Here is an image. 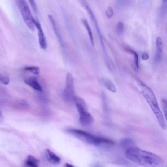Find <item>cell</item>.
Here are the masks:
<instances>
[{"instance_id": "obj_17", "label": "cell", "mask_w": 167, "mask_h": 167, "mask_svg": "<svg viewBox=\"0 0 167 167\" xmlns=\"http://www.w3.org/2000/svg\"><path fill=\"white\" fill-rule=\"evenodd\" d=\"M122 146L126 148V150L130 148L135 147L134 142L131 138H126L123 140L121 143Z\"/></svg>"}, {"instance_id": "obj_8", "label": "cell", "mask_w": 167, "mask_h": 167, "mask_svg": "<svg viewBox=\"0 0 167 167\" xmlns=\"http://www.w3.org/2000/svg\"><path fill=\"white\" fill-rule=\"evenodd\" d=\"M48 19L51 24L54 32L58 39L62 47L64 48V45L60 30L57 26L56 21L54 17L51 15H48Z\"/></svg>"}, {"instance_id": "obj_9", "label": "cell", "mask_w": 167, "mask_h": 167, "mask_svg": "<svg viewBox=\"0 0 167 167\" xmlns=\"http://www.w3.org/2000/svg\"><path fill=\"white\" fill-rule=\"evenodd\" d=\"M79 115V122L80 124L83 126H89L91 125L94 121L93 117L88 111Z\"/></svg>"}, {"instance_id": "obj_22", "label": "cell", "mask_w": 167, "mask_h": 167, "mask_svg": "<svg viewBox=\"0 0 167 167\" xmlns=\"http://www.w3.org/2000/svg\"><path fill=\"white\" fill-rule=\"evenodd\" d=\"M0 81L5 85H8L10 82V79L7 77L3 76H0Z\"/></svg>"}, {"instance_id": "obj_19", "label": "cell", "mask_w": 167, "mask_h": 167, "mask_svg": "<svg viewBox=\"0 0 167 167\" xmlns=\"http://www.w3.org/2000/svg\"><path fill=\"white\" fill-rule=\"evenodd\" d=\"M24 69L32 72L35 75H39L40 73V68L37 66H27L24 68Z\"/></svg>"}, {"instance_id": "obj_24", "label": "cell", "mask_w": 167, "mask_h": 167, "mask_svg": "<svg viewBox=\"0 0 167 167\" xmlns=\"http://www.w3.org/2000/svg\"><path fill=\"white\" fill-rule=\"evenodd\" d=\"M29 2L35 13L36 14L37 13V7L35 1L32 0V1H29Z\"/></svg>"}, {"instance_id": "obj_6", "label": "cell", "mask_w": 167, "mask_h": 167, "mask_svg": "<svg viewBox=\"0 0 167 167\" xmlns=\"http://www.w3.org/2000/svg\"><path fill=\"white\" fill-rule=\"evenodd\" d=\"M80 3L82 6V7L86 10V11L87 12L91 20L94 23L97 32L99 36V37L101 44L102 46L103 51L105 55H106V57H107L108 55L106 48V47H105L103 42V36L99 27V26L96 17L91 8L90 5L87 1H85V0H82V1H80Z\"/></svg>"}, {"instance_id": "obj_7", "label": "cell", "mask_w": 167, "mask_h": 167, "mask_svg": "<svg viewBox=\"0 0 167 167\" xmlns=\"http://www.w3.org/2000/svg\"><path fill=\"white\" fill-rule=\"evenodd\" d=\"M34 23L35 27L38 30L39 42L40 46L41 49L46 50L47 47V42L46 37L40 23L34 19Z\"/></svg>"}, {"instance_id": "obj_12", "label": "cell", "mask_w": 167, "mask_h": 167, "mask_svg": "<svg viewBox=\"0 0 167 167\" xmlns=\"http://www.w3.org/2000/svg\"><path fill=\"white\" fill-rule=\"evenodd\" d=\"M24 82L34 89L42 91V89L40 84L38 81L37 78L35 77H30L24 80Z\"/></svg>"}, {"instance_id": "obj_13", "label": "cell", "mask_w": 167, "mask_h": 167, "mask_svg": "<svg viewBox=\"0 0 167 167\" xmlns=\"http://www.w3.org/2000/svg\"><path fill=\"white\" fill-rule=\"evenodd\" d=\"M156 51L154 61L156 64L158 63L161 57L163 51V42L162 39L159 37L156 38Z\"/></svg>"}, {"instance_id": "obj_15", "label": "cell", "mask_w": 167, "mask_h": 167, "mask_svg": "<svg viewBox=\"0 0 167 167\" xmlns=\"http://www.w3.org/2000/svg\"><path fill=\"white\" fill-rule=\"evenodd\" d=\"M81 21L88 33L89 37L91 42V44L93 46H94L95 44L93 35L92 30L89 23L87 20L85 19V18H82Z\"/></svg>"}, {"instance_id": "obj_14", "label": "cell", "mask_w": 167, "mask_h": 167, "mask_svg": "<svg viewBox=\"0 0 167 167\" xmlns=\"http://www.w3.org/2000/svg\"><path fill=\"white\" fill-rule=\"evenodd\" d=\"M40 164V161L39 159L29 155L24 163V167H39Z\"/></svg>"}, {"instance_id": "obj_25", "label": "cell", "mask_w": 167, "mask_h": 167, "mask_svg": "<svg viewBox=\"0 0 167 167\" xmlns=\"http://www.w3.org/2000/svg\"><path fill=\"white\" fill-rule=\"evenodd\" d=\"M141 58L143 60H147L149 58V54L147 52H144L142 54Z\"/></svg>"}, {"instance_id": "obj_18", "label": "cell", "mask_w": 167, "mask_h": 167, "mask_svg": "<svg viewBox=\"0 0 167 167\" xmlns=\"http://www.w3.org/2000/svg\"><path fill=\"white\" fill-rule=\"evenodd\" d=\"M125 51L129 53H130L134 55V63L137 69H138L139 68V57L138 54L135 51L131 49L127 48L125 49Z\"/></svg>"}, {"instance_id": "obj_2", "label": "cell", "mask_w": 167, "mask_h": 167, "mask_svg": "<svg viewBox=\"0 0 167 167\" xmlns=\"http://www.w3.org/2000/svg\"><path fill=\"white\" fill-rule=\"evenodd\" d=\"M142 94L148 103L156 117L159 125L163 130L166 129V125L164 115L161 111L156 98L152 90L143 83L141 84Z\"/></svg>"}, {"instance_id": "obj_21", "label": "cell", "mask_w": 167, "mask_h": 167, "mask_svg": "<svg viewBox=\"0 0 167 167\" xmlns=\"http://www.w3.org/2000/svg\"><path fill=\"white\" fill-rule=\"evenodd\" d=\"M162 106L163 110V112L165 116V119H166L167 117V101L165 99H163L162 101Z\"/></svg>"}, {"instance_id": "obj_4", "label": "cell", "mask_w": 167, "mask_h": 167, "mask_svg": "<svg viewBox=\"0 0 167 167\" xmlns=\"http://www.w3.org/2000/svg\"><path fill=\"white\" fill-rule=\"evenodd\" d=\"M16 2L24 22L27 27L33 31L35 28L34 23L35 19L32 15L27 3L24 0H19L16 1Z\"/></svg>"}, {"instance_id": "obj_20", "label": "cell", "mask_w": 167, "mask_h": 167, "mask_svg": "<svg viewBox=\"0 0 167 167\" xmlns=\"http://www.w3.org/2000/svg\"><path fill=\"white\" fill-rule=\"evenodd\" d=\"M124 29L125 26L122 22H119L117 23L116 27V31L117 33L119 34H122Z\"/></svg>"}, {"instance_id": "obj_16", "label": "cell", "mask_w": 167, "mask_h": 167, "mask_svg": "<svg viewBox=\"0 0 167 167\" xmlns=\"http://www.w3.org/2000/svg\"><path fill=\"white\" fill-rule=\"evenodd\" d=\"M103 83L106 87L109 90L113 93H116V89L115 85L110 80L107 79H104Z\"/></svg>"}, {"instance_id": "obj_5", "label": "cell", "mask_w": 167, "mask_h": 167, "mask_svg": "<svg viewBox=\"0 0 167 167\" xmlns=\"http://www.w3.org/2000/svg\"><path fill=\"white\" fill-rule=\"evenodd\" d=\"M75 96L74 78L72 74L68 73L66 77L65 88L63 93V97L65 101L70 103L74 101Z\"/></svg>"}, {"instance_id": "obj_3", "label": "cell", "mask_w": 167, "mask_h": 167, "mask_svg": "<svg viewBox=\"0 0 167 167\" xmlns=\"http://www.w3.org/2000/svg\"><path fill=\"white\" fill-rule=\"evenodd\" d=\"M66 132L73 137L90 145L98 146L102 144L110 145L115 144V142L112 140L107 138L96 137L82 130L69 128L66 130Z\"/></svg>"}, {"instance_id": "obj_23", "label": "cell", "mask_w": 167, "mask_h": 167, "mask_svg": "<svg viewBox=\"0 0 167 167\" xmlns=\"http://www.w3.org/2000/svg\"><path fill=\"white\" fill-rule=\"evenodd\" d=\"M106 15L107 17L110 19L114 15V11L113 9L110 7H108L106 11Z\"/></svg>"}, {"instance_id": "obj_10", "label": "cell", "mask_w": 167, "mask_h": 167, "mask_svg": "<svg viewBox=\"0 0 167 167\" xmlns=\"http://www.w3.org/2000/svg\"><path fill=\"white\" fill-rule=\"evenodd\" d=\"M73 101L75 103L79 114L88 111L86 103L82 98L75 96Z\"/></svg>"}, {"instance_id": "obj_1", "label": "cell", "mask_w": 167, "mask_h": 167, "mask_svg": "<svg viewBox=\"0 0 167 167\" xmlns=\"http://www.w3.org/2000/svg\"><path fill=\"white\" fill-rule=\"evenodd\" d=\"M125 154L131 161L144 167H163L164 165L163 160L156 154L135 147L126 150Z\"/></svg>"}, {"instance_id": "obj_11", "label": "cell", "mask_w": 167, "mask_h": 167, "mask_svg": "<svg viewBox=\"0 0 167 167\" xmlns=\"http://www.w3.org/2000/svg\"><path fill=\"white\" fill-rule=\"evenodd\" d=\"M45 154L47 160L51 163L56 165L60 163L61 158L50 150L46 149Z\"/></svg>"}, {"instance_id": "obj_26", "label": "cell", "mask_w": 167, "mask_h": 167, "mask_svg": "<svg viewBox=\"0 0 167 167\" xmlns=\"http://www.w3.org/2000/svg\"><path fill=\"white\" fill-rule=\"evenodd\" d=\"M90 167H102V166L100 164L95 163L92 165Z\"/></svg>"}, {"instance_id": "obj_27", "label": "cell", "mask_w": 167, "mask_h": 167, "mask_svg": "<svg viewBox=\"0 0 167 167\" xmlns=\"http://www.w3.org/2000/svg\"><path fill=\"white\" fill-rule=\"evenodd\" d=\"M64 167H75V166H74L72 165L68 164V163H66L65 164L64 166Z\"/></svg>"}]
</instances>
